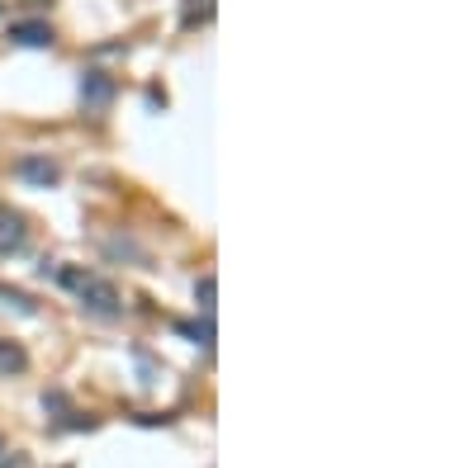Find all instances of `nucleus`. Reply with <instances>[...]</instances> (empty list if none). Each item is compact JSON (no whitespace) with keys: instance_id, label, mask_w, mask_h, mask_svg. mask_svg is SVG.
I'll return each instance as SVG.
<instances>
[{"instance_id":"obj_1","label":"nucleus","mask_w":474,"mask_h":468,"mask_svg":"<svg viewBox=\"0 0 474 468\" xmlns=\"http://www.w3.org/2000/svg\"><path fill=\"white\" fill-rule=\"evenodd\" d=\"M67 289H76V298H81V308L86 312H95V317H119V289L110 284V280H95V274H81V270H62L57 274Z\"/></svg>"},{"instance_id":"obj_2","label":"nucleus","mask_w":474,"mask_h":468,"mask_svg":"<svg viewBox=\"0 0 474 468\" xmlns=\"http://www.w3.org/2000/svg\"><path fill=\"white\" fill-rule=\"evenodd\" d=\"M81 104H86V114H105L114 104V76L105 72H81Z\"/></svg>"},{"instance_id":"obj_3","label":"nucleus","mask_w":474,"mask_h":468,"mask_svg":"<svg viewBox=\"0 0 474 468\" xmlns=\"http://www.w3.org/2000/svg\"><path fill=\"white\" fill-rule=\"evenodd\" d=\"M10 43H19V48H48L53 29L44 19H19V24H10Z\"/></svg>"},{"instance_id":"obj_4","label":"nucleus","mask_w":474,"mask_h":468,"mask_svg":"<svg viewBox=\"0 0 474 468\" xmlns=\"http://www.w3.org/2000/svg\"><path fill=\"white\" fill-rule=\"evenodd\" d=\"M19 170V180H29V185H57V176H62V170H57V161H48V157H24V161H19L15 166Z\"/></svg>"},{"instance_id":"obj_5","label":"nucleus","mask_w":474,"mask_h":468,"mask_svg":"<svg viewBox=\"0 0 474 468\" xmlns=\"http://www.w3.org/2000/svg\"><path fill=\"white\" fill-rule=\"evenodd\" d=\"M105 255H114V261H133V265H142V270L152 265V255L142 251L133 237H105Z\"/></svg>"},{"instance_id":"obj_6","label":"nucleus","mask_w":474,"mask_h":468,"mask_svg":"<svg viewBox=\"0 0 474 468\" xmlns=\"http://www.w3.org/2000/svg\"><path fill=\"white\" fill-rule=\"evenodd\" d=\"M19 246H24V218L0 208V251H19Z\"/></svg>"},{"instance_id":"obj_7","label":"nucleus","mask_w":474,"mask_h":468,"mask_svg":"<svg viewBox=\"0 0 474 468\" xmlns=\"http://www.w3.org/2000/svg\"><path fill=\"white\" fill-rule=\"evenodd\" d=\"M214 298H218V280H214V274H204V280L195 284V303H199L204 317H214Z\"/></svg>"},{"instance_id":"obj_8","label":"nucleus","mask_w":474,"mask_h":468,"mask_svg":"<svg viewBox=\"0 0 474 468\" xmlns=\"http://www.w3.org/2000/svg\"><path fill=\"white\" fill-rule=\"evenodd\" d=\"M180 331L190 336L199 350H214V322H209V317H204V322H180Z\"/></svg>"},{"instance_id":"obj_9","label":"nucleus","mask_w":474,"mask_h":468,"mask_svg":"<svg viewBox=\"0 0 474 468\" xmlns=\"http://www.w3.org/2000/svg\"><path fill=\"white\" fill-rule=\"evenodd\" d=\"M24 365H29V359H24V350H19V346H0V369H5V374H19Z\"/></svg>"},{"instance_id":"obj_10","label":"nucleus","mask_w":474,"mask_h":468,"mask_svg":"<svg viewBox=\"0 0 474 468\" xmlns=\"http://www.w3.org/2000/svg\"><path fill=\"white\" fill-rule=\"evenodd\" d=\"M0 454H5V444H0Z\"/></svg>"},{"instance_id":"obj_11","label":"nucleus","mask_w":474,"mask_h":468,"mask_svg":"<svg viewBox=\"0 0 474 468\" xmlns=\"http://www.w3.org/2000/svg\"><path fill=\"white\" fill-rule=\"evenodd\" d=\"M0 10H5V5H0Z\"/></svg>"}]
</instances>
